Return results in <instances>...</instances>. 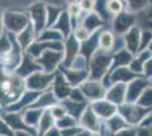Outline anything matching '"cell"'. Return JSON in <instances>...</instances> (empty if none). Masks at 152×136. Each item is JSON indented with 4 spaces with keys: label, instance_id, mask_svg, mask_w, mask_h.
<instances>
[{
    "label": "cell",
    "instance_id": "obj_1",
    "mask_svg": "<svg viewBox=\"0 0 152 136\" xmlns=\"http://www.w3.org/2000/svg\"><path fill=\"white\" fill-rule=\"evenodd\" d=\"M25 83L17 74L6 71L0 65V109H6L18 101L24 92Z\"/></svg>",
    "mask_w": 152,
    "mask_h": 136
},
{
    "label": "cell",
    "instance_id": "obj_2",
    "mask_svg": "<svg viewBox=\"0 0 152 136\" xmlns=\"http://www.w3.org/2000/svg\"><path fill=\"white\" fill-rule=\"evenodd\" d=\"M118 110L125 120L129 124H136L146 115V112L150 109H142L139 105H131V104H124L119 105Z\"/></svg>",
    "mask_w": 152,
    "mask_h": 136
},
{
    "label": "cell",
    "instance_id": "obj_3",
    "mask_svg": "<svg viewBox=\"0 0 152 136\" xmlns=\"http://www.w3.org/2000/svg\"><path fill=\"white\" fill-rule=\"evenodd\" d=\"M27 23H28L27 18L23 15H19V14L8 13L5 16V25L12 32L20 33V31H23L27 26Z\"/></svg>",
    "mask_w": 152,
    "mask_h": 136
},
{
    "label": "cell",
    "instance_id": "obj_4",
    "mask_svg": "<svg viewBox=\"0 0 152 136\" xmlns=\"http://www.w3.org/2000/svg\"><path fill=\"white\" fill-rule=\"evenodd\" d=\"M53 76L52 75H45V74H40V73H33L31 76L27 77L26 81V87L30 90H42L47 87L49 83L52 81Z\"/></svg>",
    "mask_w": 152,
    "mask_h": 136
},
{
    "label": "cell",
    "instance_id": "obj_5",
    "mask_svg": "<svg viewBox=\"0 0 152 136\" xmlns=\"http://www.w3.org/2000/svg\"><path fill=\"white\" fill-rule=\"evenodd\" d=\"M6 124L12 128L13 130L17 132V130H24V132H27V133H31V134H35L32 128L28 127V125L25 124V121H23V119L20 118L18 113H15V112H7L6 115L1 117Z\"/></svg>",
    "mask_w": 152,
    "mask_h": 136
},
{
    "label": "cell",
    "instance_id": "obj_6",
    "mask_svg": "<svg viewBox=\"0 0 152 136\" xmlns=\"http://www.w3.org/2000/svg\"><path fill=\"white\" fill-rule=\"evenodd\" d=\"M110 64V57L107 56H96L93 60H92V64H91V68H92V78L98 79L103 75V73L107 71V67Z\"/></svg>",
    "mask_w": 152,
    "mask_h": 136
},
{
    "label": "cell",
    "instance_id": "obj_7",
    "mask_svg": "<svg viewBox=\"0 0 152 136\" xmlns=\"http://www.w3.org/2000/svg\"><path fill=\"white\" fill-rule=\"evenodd\" d=\"M63 57L61 52H52L45 51L42 56V59H39V61L43 65L45 69V73H50L55 69V67L60 61V58Z\"/></svg>",
    "mask_w": 152,
    "mask_h": 136
},
{
    "label": "cell",
    "instance_id": "obj_8",
    "mask_svg": "<svg viewBox=\"0 0 152 136\" xmlns=\"http://www.w3.org/2000/svg\"><path fill=\"white\" fill-rule=\"evenodd\" d=\"M80 90L82 91V93H84L88 97L93 99V100L102 97H103V93H104L103 87L99 83H96V82H89V83H85V84L81 85Z\"/></svg>",
    "mask_w": 152,
    "mask_h": 136
},
{
    "label": "cell",
    "instance_id": "obj_9",
    "mask_svg": "<svg viewBox=\"0 0 152 136\" xmlns=\"http://www.w3.org/2000/svg\"><path fill=\"white\" fill-rule=\"evenodd\" d=\"M39 69H41V67L37 65V63H34L33 59L30 58L28 56H25L23 64L16 69V74L19 77L24 78L26 76H30L31 74L35 73V71H39Z\"/></svg>",
    "mask_w": 152,
    "mask_h": 136
},
{
    "label": "cell",
    "instance_id": "obj_10",
    "mask_svg": "<svg viewBox=\"0 0 152 136\" xmlns=\"http://www.w3.org/2000/svg\"><path fill=\"white\" fill-rule=\"evenodd\" d=\"M92 110L102 118H109L115 113L116 107L107 101H98L92 105Z\"/></svg>",
    "mask_w": 152,
    "mask_h": 136
},
{
    "label": "cell",
    "instance_id": "obj_11",
    "mask_svg": "<svg viewBox=\"0 0 152 136\" xmlns=\"http://www.w3.org/2000/svg\"><path fill=\"white\" fill-rule=\"evenodd\" d=\"M146 82L142 81V79H135L133 81L128 89H126V99L128 101H134L139 97L140 93L146 87Z\"/></svg>",
    "mask_w": 152,
    "mask_h": 136
},
{
    "label": "cell",
    "instance_id": "obj_12",
    "mask_svg": "<svg viewBox=\"0 0 152 136\" xmlns=\"http://www.w3.org/2000/svg\"><path fill=\"white\" fill-rule=\"evenodd\" d=\"M125 94H126V85L121 83V84L115 85L114 87L108 92L107 97L110 102L121 104L125 99Z\"/></svg>",
    "mask_w": 152,
    "mask_h": 136
},
{
    "label": "cell",
    "instance_id": "obj_13",
    "mask_svg": "<svg viewBox=\"0 0 152 136\" xmlns=\"http://www.w3.org/2000/svg\"><path fill=\"white\" fill-rule=\"evenodd\" d=\"M81 124L88 129H91L92 132H98L99 124H98L96 117L94 115V111L92 110L91 107H88L86 111L84 112V115L81 118Z\"/></svg>",
    "mask_w": 152,
    "mask_h": 136
},
{
    "label": "cell",
    "instance_id": "obj_14",
    "mask_svg": "<svg viewBox=\"0 0 152 136\" xmlns=\"http://www.w3.org/2000/svg\"><path fill=\"white\" fill-rule=\"evenodd\" d=\"M30 10H31L32 15H33V20L35 22V30L39 32L45 26V6L42 4H37V5H34V7H32Z\"/></svg>",
    "mask_w": 152,
    "mask_h": 136
},
{
    "label": "cell",
    "instance_id": "obj_15",
    "mask_svg": "<svg viewBox=\"0 0 152 136\" xmlns=\"http://www.w3.org/2000/svg\"><path fill=\"white\" fill-rule=\"evenodd\" d=\"M55 92L59 99H64L65 97H67L70 92L69 85L65 82V79L60 74H57L55 77Z\"/></svg>",
    "mask_w": 152,
    "mask_h": 136
},
{
    "label": "cell",
    "instance_id": "obj_16",
    "mask_svg": "<svg viewBox=\"0 0 152 136\" xmlns=\"http://www.w3.org/2000/svg\"><path fill=\"white\" fill-rule=\"evenodd\" d=\"M134 23V16L128 15V14H123L121 15L115 23V28L118 33H124L126 32L129 28V26Z\"/></svg>",
    "mask_w": 152,
    "mask_h": 136
},
{
    "label": "cell",
    "instance_id": "obj_17",
    "mask_svg": "<svg viewBox=\"0 0 152 136\" xmlns=\"http://www.w3.org/2000/svg\"><path fill=\"white\" fill-rule=\"evenodd\" d=\"M66 48H67V57H66V61L64 63V65L68 67L70 65V63L74 60L75 53L78 49V43L74 36H70V39L68 40V42L66 44Z\"/></svg>",
    "mask_w": 152,
    "mask_h": 136
},
{
    "label": "cell",
    "instance_id": "obj_18",
    "mask_svg": "<svg viewBox=\"0 0 152 136\" xmlns=\"http://www.w3.org/2000/svg\"><path fill=\"white\" fill-rule=\"evenodd\" d=\"M125 40H126L128 50L131 52H136V49H137V45H139L140 42L139 30L137 28H133L132 31H129V33L125 36Z\"/></svg>",
    "mask_w": 152,
    "mask_h": 136
},
{
    "label": "cell",
    "instance_id": "obj_19",
    "mask_svg": "<svg viewBox=\"0 0 152 136\" xmlns=\"http://www.w3.org/2000/svg\"><path fill=\"white\" fill-rule=\"evenodd\" d=\"M32 38H33V30H32V25L31 24H27L24 31L20 32V34L18 35V41L19 43L22 44V48L25 49L27 44L32 41Z\"/></svg>",
    "mask_w": 152,
    "mask_h": 136
},
{
    "label": "cell",
    "instance_id": "obj_20",
    "mask_svg": "<svg viewBox=\"0 0 152 136\" xmlns=\"http://www.w3.org/2000/svg\"><path fill=\"white\" fill-rule=\"evenodd\" d=\"M52 113L50 110H47L42 116L41 119V123H40V136H42L45 134L47 130L50 128L53 123V119H52Z\"/></svg>",
    "mask_w": 152,
    "mask_h": 136
},
{
    "label": "cell",
    "instance_id": "obj_21",
    "mask_svg": "<svg viewBox=\"0 0 152 136\" xmlns=\"http://www.w3.org/2000/svg\"><path fill=\"white\" fill-rule=\"evenodd\" d=\"M63 71L66 74V76L68 78V81H69L72 84H78L81 81H83L84 78L86 77V71H65L63 69Z\"/></svg>",
    "mask_w": 152,
    "mask_h": 136
},
{
    "label": "cell",
    "instance_id": "obj_22",
    "mask_svg": "<svg viewBox=\"0 0 152 136\" xmlns=\"http://www.w3.org/2000/svg\"><path fill=\"white\" fill-rule=\"evenodd\" d=\"M108 127L110 128L111 133H115L117 130H119L121 128L127 127V124L125 123V120L119 116L113 117L110 120H108Z\"/></svg>",
    "mask_w": 152,
    "mask_h": 136
},
{
    "label": "cell",
    "instance_id": "obj_23",
    "mask_svg": "<svg viewBox=\"0 0 152 136\" xmlns=\"http://www.w3.org/2000/svg\"><path fill=\"white\" fill-rule=\"evenodd\" d=\"M136 76L134 73L127 71L126 68H119L113 75V81H131Z\"/></svg>",
    "mask_w": 152,
    "mask_h": 136
},
{
    "label": "cell",
    "instance_id": "obj_24",
    "mask_svg": "<svg viewBox=\"0 0 152 136\" xmlns=\"http://www.w3.org/2000/svg\"><path fill=\"white\" fill-rule=\"evenodd\" d=\"M65 107L67 108V110L69 111V113L74 117H80V115L82 113L83 109L86 107L85 104L81 103H74V102H69V101H65Z\"/></svg>",
    "mask_w": 152,
    "mask_h": 136
},
{
    "label": "cell",
    "instance_id": "obj_25",
    "mask_svg": "<svg viewBox=\"0 0 152 136\" xmlns=\"http://www.w3.org/2000/svg\"><path fill=\"white\" fill-rule=\"evenodd\" d=\"M99 25H101V20L95 14L90 15L89 17L86 18V20H85V23H84V27H85V30L88 32H91L92 30H94L95 27H98Z\"/></svg>",
    "mask_w": 152,
    "mask_h": 136
},
{
    "label": "cell",
    "instance_id": "obj_26",
    "mask_svg": "<svg viewBox=\"0 0 152 136\" xmlns=\"http://www.w3.org/2000/svg\"><path fill=\"white\" fill-rule=\"evenodd\" d=\"M53 103H56L55 97H52L51 93H47V94L41 95V97H40V100H39L38 102H35L31 107L37 108V107H43V105H50V104H53Z\"/></svg>",
    "mask_w": 152,
    "mask_h": 136
},
{
    "label": "cell",
    "instance_id": "obj_27",
    "mask_svg": "<svg viewBox=\"0 0 152 136\" xmlns=\"http://www.w3.org/2000/svg\"><path fill=\"white\" fill-rule=\"evenodd\" d=\"M131 59H132L131 58V55H129V53H127L126 51L119 52V53L116 56V58H115V64H114L113 68H111L110 71L115 69L117 66L125 65V64H127V63H129V61H131Z\"/></svg>",
    "mask_w": 152,
    "mask_h": 136
},
{
    "label": "cell",
    "instance_id": "obj_28",
    "mask_svg": "<svg viewBox=\"0 0 152 136\" xmlns=\"http://www.w3.org/2000/svg\"><path fill=\"white\" fill-rule=\"evenodd\" d=\"M151 56V52L146 51V52H143L142 55H141V57H140V59H137V60H135V61H133L132 63V65H131V68H132V71H142V64L145 61L146 59L145 58H149Z\"/></svg>",
    "mask_w": 152,
    "mask_h": 136
},
{
    "label": "cell",
    "instance_id": "obj_29",
    "mask_svg": "<svg viewBox=\"0 0 152 136\" xmlns=\"http://www.w3.org/2000/svg\"><path fill=\"white\" fill-rule=\"evenodd\" d=\"M137 103H139V105H142V107L152 105V89L145 90V92L139 99V102Z\"/></svg>",
    "mask_w": 152,
    "mask_h": 136
},
{
    "label": "cell",
    "instance_id": "obj_30",
    "mask_svg": "<svg viewBox=\"0 0 152 136\" xmlns=\"http://www.w3.org/2000/svg\"><path fill=\"white\" fill-rule=\"evenodd\" d=\"M99 44H100V47H101L102 49L108 50L111 47V44H113V36H111V34L109 32L102 33L101 35H100Z\"/></svg>",
    "mask_w": 152,
    "mask_h": 136
},
{
    "label": "cell",
    "instance_id": "obj_31",
    "mask_svg": "<svg viewBox=\"0 0 152 136\" xmlns=\"http://www.w3.org/2000/svg\"><path fill=\"white\" fill-rule=\"evenodd\" d=\"M56 27H59L61 31H63L64 35L67 36L68 34V31H69V27H68V16H67V13H64L59 20V24L56 25Z\"/></svg>",
    "mask_w": 152,
    "mask_h": 136
},
{
    "label": "cell",
    "instance_id": "obj_32",
    "mask_svg": "<svg viewBox=\"0 0 152 136\" xmlns=\"http://www.w3.org/2000/svg\"><path fill=\"white\" fill-rule=\"evenodd\" d=\"M39 117H40V112L37 110H32V111L26 112L25 124H27V125H33V124H35Z\"/></svg>",
    "mask_w": 152,
    "mask_h": 136
},
{
    "label": "cell",
    "instance_id": "obj_33",
    "mask_svg": "<svg viewBox=\"0 0 152 136\" xmlns=\"http://www.w3.org/2000/svg\"><path fill=\"white\" fill-rule=\"evenodd\" d=\"M108 9L113 14H117L121 9V2L119 0H111L108 4Z\"/></svg>",
    "mask_w": 152,
    "mask_h": 136
},
{
    "label": "cell",
    "instance_id": "obj_34",
    "mask_svg": "<svg viewBox=\"0 0 152 136\" xmlns=\"http://www.w3.org/2000/svg\"><path fill=\"white\" fill-rule=\"evenodd\" d=\"M74 124H75L74 119L64 116L63 118H59L57 125H58V127H64V128H66V127H72Z\"/></svg>",
    "mask_w": 152,
    "mask_h": 136
},
{
    "label": "cell",
    "instance_id": "obj_35",
    "mask_svg": "<svg viewBox=\"0 0 152 136\" xmlns=\"http://www.w3.org/2000/svg\"><path fill=\"white\" fill-rule=\"evenodd\" d=\"M129 2V6L134 8V9H140V8H143L145 6L146 0H128Z\"/></svg>",
    "mask_w": 152,
    "mask_h": 136
},
{
    "label": "cell",
    "instance_id": "obj_36",
    "mask_svg": "<svg viewBox=\"0 0 152 136\" xmlns=\"http://www.w3.org/2000/svg\"><path fill=\"white\" fill-rule=\"evenodd\" d=\"M49 14H50V20H49V25L53 23V20H56L58 16V13L60 12V8H53V7H49Z\"/></svg>",
    "mask_w": 152,
    "mask_h": 136
},
{
    "label": "cell",
    "instance_id": "obj_37",
    "mask_svg": "<svg viewBox=\"0 0 152 136\" xmlns=\"http://www.w3.org/2000/svg\"><path fill=\"white\" fill-rule=\"evenodd\" d=\"M70 97H72L73 101H80V102H81V101L84 100V97H83V94H82V91H80V90L73 91Z\"/></svg>",
    "mask_w": 152,
    "mask_h": 136
},
{
    "label": "cell",
    "instance_id": "obj_38",
    "mask_svg": "<svg viewBox=\"0 0 152 136\" xmlns=\"http://www.w3.org/2000/svg\"><path fill=\"white\" fill-rule=\"evenodd\" d=\"M51 112H52V116L55 118H63L65 116V110L60 107H55Z\"/></svg>",
    "mask_w": 152,
    "mask_h": 136
},
{
    "label": "cell",
    "instance_id": "obj_39",
    "mask_svg": "<svg viewBox=\"0 0 152 136\" xmlns=\"http://www.w3.org/2000/svg\"><path fill=\"white\" fill-rule=\"evenodd\" d=\"M82 130L78 129V128H74V129H66L61 132V135L63 136H76L78 133H81Z\"/></svg>",
    "mask_w": 152,
    "mask_h": 136
},
{
    "label": "cell",
    "instance_id": "obj_40",
    "mask_svg": "<svg viewBox=\"0 0 152 136\" xmlns=\"http://www.w3.org/2000/svg\"><path fill=\"white\" fill-rule=\"evenodd\" d=\"M145 75L146 76H151L152 75V59L149 60L148 63L145 64Z\"/></svg>",
    "mask_w": 152,
    "mask_h": 136
},
{
    "label": "cell",
    "instance_id": "obj_41",
    "mask_svg": "<svg viewBox=\"0 0 152 136\" xmlns=\"http://www.w3.org/2000/svg\"><path fill=\"white\" fill-rule=\"evenodd\" d=\"M117 136H136V132L133 129L131 130H123V132H119Z\"/></svg>",
    "mask_w": 152,
    "mask_h": 136
},
{
    "label": "cell",
    "instance_id": "obj_42",
    "mask_svg": "<svg viewBox=\"0 0 152 136\" xmlns=\"http://www.w3.org/2000/svg\"><path fill=\"white\" fill-rule=\"evenodd\" d=\"M45 136H61V133H60L57 128H53V127H52V128L48 132V134Z\"/></svg>",
    "mask_w": 152,
    "mask_h": 136
},
{
    "label": "cell",
    "instance_id": "obj_43",
    "mask_svg": "<svg viewBox=\"0 0 152 136\" xmlns=\"http://www.w3.org/2000/svg\"><path fill=\"white\" fill-rule=\"evenodd\" d=\"M15 136H30L27 134V132H24V130H17L15 132Z\"/></svg>",
    "mask_w": 152,
    "mask_h": 136
},
{
    "label": "cell",
    "instance_id": "obj_44",
    "mask_svg": "<svg viewBox=\"0 0 152 136\" xmlns=\"http://www.w3.org/2000/svg\"><path fill=\"white\" fill-rule=\"evenodd\" d=\"M137 136H149V132L146 129H141L137 133Z\"/></svg>",
    "mask_w": 152,
    "mask_h": 136
},
{
    "label": "cell",
    "instance_id": "obj_45",
    "mask_svg": "<svg viewBox=\"0 0 152 136\" xmlns=\"http://www.w3.org/2000/svg\"><path fill=\"white\" fill-rule=\"evenodd\" d=\"M76 136H91V134H90L89 132H84V133H82V132H81V133H78Z\"/></svg>",
    "mask_w": 152,
    "mask_h": 136
},
{
    "label": "cell",
    "instance_id": "obj_46",
    "mask_svg": "<svg viewBox=\"0 0 152 136\" xmlns=\"http://www.w3.org/2000/svg\"><path fill=\"white\" fill-rule=\"evenodd\" d=\"M0 33H1V15H0Z\"/></svg>",
    "mask_w": 152,
    "mask_h": 136
},
{
    "label": "cell",
    "instance_id": "obj_47",
    "mask_svg": "<svg viewBox=\"0 0 152 136\" xmlns=\"http://www.w3.org/2000/svg\"><path fill=\"white\" fill-rule=\"evenodd\" d=\"M0 136H5V135H2V134H0Z\"/></svg>",
    "mask_w": 152,
    "mask_h": 136
},
{
    "label": "cell",
    "instance_id": "obj_48",
    "mask_svg": "<svg viewBox=\"0 0 152 136\" xmlns=\"http://www.w3.org/2000/svg\"><path fill=\"white\" fill-rule=\"evenodd\" d=\"M91 136H98V135H91Z\"/></svg>",
    "mask_w": 152,
    "mask_h": 136
}]
</instances>
